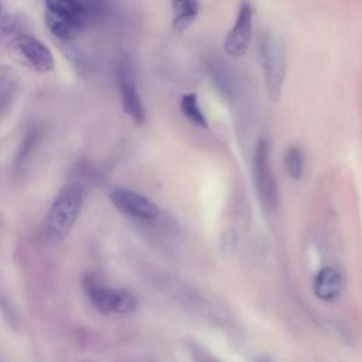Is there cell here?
I'll return each mask as SVG.
<instances>
[{"label": "cell", "mask_w": 362, "mask_h": 362, "mask_svg": "<svg viewBox=\"0 0 362 362\" xmlns=\"http://www.w3.org/2000/svg\"><path fill=\"white\" fill-rule=\"evenodd\" d=\"M173 28L182 31L195 20L199 13L198 0H173Z\"/></svg>", "instance_id": "7c38bea8"}, {"label": "cell", "mask_w": 362, "mask_h": 362, "mask_svg": "<svg viewBox=\"0 0 362 362\" xmlns=\"http://www.w3.org/2000/svg\"><path fill=\"white\" fill-rule=\"evenodd\" d=\"M35 140H37V132H30V133L27 134L25 140H24L23 144H21V150H20L18 154H17V165H21V164L24 163L25 157L31 153Z\"/></svg>", "instance_id": "e0dca14e"}, {"label": "cell", "mask_w": 362, "mask_h": 362, "mask_svg": "<svg viewBox=\"0 0 362 362\" xmlns=\"http://www.w3.org/2000/svg\"><path fill=\"white\" fill-rule=\"evenodd\" d=\"M180 109L182 112V115L195 126L206 129L208 123L206 119L199 107V103L197 100V95L195 93H184L181 96L180 100Z\"/></svg>", "instance_id": "5bb4252c"}, {"label": "cell", "mask_w": 362, "mask_h": 362, "mask_svg": "<svg viewBox=\"0 0 362 362\" xmlns=\"http://www.w3.org/2000/svg\"><path fill=\"white\" fill-rule=\"evenodd\" d=\"M260 65L264 78V86L269 98L276 102L280 98L283 82L286 78V45L284 42L272 34H266L260 41L259 48Z\"/></svg>", "instance_id": "7a4b0ae2"}, {"label": "cell", "mask_w": 362, "mask_h": 362, "mask_svg": "<svg viewBox=\"0 0 362 362\" xmlns=\"http://www.w3.org/2000/svg\"><path fill=\"white\" fill-rule=\"evenodd\" d=\"M116 79H117L123 110L126 112L127 116L132 117V120L136 124H143L146 120V110L137 90L134 66L129 58L124 57L117 62Z\"/></svg>", "instance_id": "277c9868"}, {"label": "cell", "mask_w": 362, "mask_h": 362, "mask_svg": "<svg viewBox=\"0 0 362 362\" xmlns=\"http://www.w3.org/2000/svg\"><path fill=\"white\" fill-rule=\"evenodd\" d=\"M82 204L83 189L81 185L68 184L61 188L42 223V235L49 243H58L68 236L79 216Z\"/></svg>", "instance_id": "6da1fadb"}, {"label": "cell", "mask_w": 362, "mask_h": 362, "mask_svg": "<svg viewBox=\"0 0 362 362\" xmlns=\"http://www.w3.org/2000/svg\"><path fill=\"white\" fill-rule=\"evenodd\" d=\"M284 168L287 174L294 180H298L303 175L304 156L300 147L291 146L290 148H287L284 154Z\"/></svg>", "instance_id": "9a60e30c"}, {"label": "cell", "mask_w": 362, "mask_h": 362, "mask_svg": "<svg viewBox=\"0 0 362 362\" xmlns=\"http://www.w3.org/2000/svg\"><path fill=\"white\" fill-rule=\"evenodd\" d=\"M252 18H253L252 6L249 1H243L239 6L235 24L229 30L223 41V49L228 55L233 58H239L246 54L252 41Z\"/></svg>", "instance_id": "ba28073f"}, {"label": "cell", "mask_w": 362, "mask_h": 362, "mask_svg": "<svg viewBox=\"0 0 362 362\" xmlns=\"http://www.w3.org/2000/svg\"><path fill=\"white\" fill-rule=\"evenodd\" d=\"M342 288V279L334 267H324L318 272L314 280V293L318 298L334 300Z\"/></svg>", "instance_id": "30bf717a"}, {"label": "cell", "mask_w": 362, "mask_h": 362, "mask_svg": "<svg viewBox=\"0 0 362 362\" xmlns=\"http://www.w3.org/2000/svg\"><path fill=\"white\" fill-rule=\"evenodd\" d=\"M253 181L262 205L273 211L279 204V188L270 165V147L266 140H259L253 156Z\"/></svg>", "instance_id": "3957f363"}, {"label": "cell", "mask_w": 362, "mask_h": 362, "mask_svg": "<svg viewBox=\"0 0 362 362\" xmlns=\"http://www.w3.org/2000/svg\"><path fill=\"white\" fill-rule=\"evenodd\" d=\"M110 201L122 214L133 219L156 221L160 216V208L153 201L132 189H113L110 192Z\"/></svg>", "instance_id": "52a82bcc"}, {"label": "cell", "mask_w": 362, "mask_h": 362, "mask_svg": "<svg viewBox=\"0 0 362 362\" xmlns=\"http://www.w3.org/2000/svg\"><path fill=\"white\" fill-rule=\"evenodd\" d=\"M47 11L71 20L81 28L90 20V10L79 0H44Z\"/></svg>", "instance_id": "9c48e42d"}, {"label": "cell", "mask_w": 362, "mask_h": 362, "mask_svg": "<svg viewBox=\"0 0 362 362\" xmlns=\"http://www.w3.org/2000/svg\"><path fill=\"white\" fill-rule=\"evenodd\" d=\"M18 90V75L8 65H0V117L11 107Z\"/></svg>", "instance_id": "8fae6325"}, {"label": "cell", "mask_w": 362, "mask_h": 362, "mask_svg": "<svg viewBox=\"0 0 362 362\" xmlns=\"http://www.w3.org/2000/svg\"><path fill=\"white\" fill-rule=\"evenodd\" d=\"M10 47L24 61L25 65L40 74H47L55 66L54 57L48 47H45L40 40L30 34H16L11 38Z\"/></svg>", "instance_id": "8992f818"}, {"label": "cell", "mask_w": 362, "mask_h": 362, "mask_svg": "<svg viewBox=\"0 0 362 362\" xmlns=\"http://www.w3.org/2000/svg\"><path fill=\"white\" fill-rule=\"evenodd\" d=\"M85 293L93 307L106 314H129L136 310V297L120 288H109L93 283L92 280L85 283Z\"/></svg>", "instance_id": "5b68a950"}, {"label": "cell", "mask_w": 362, "mask_h": 362, "mask_svg": "<svg viewBox=\"0 0 362 362\" xmlns=\"http://www.w3.org/2000/svg\"><path fill=\"white\" fill-rule=\"evenodd\" d=\"M211 76L212 81L215 83V86L219 89V92H222L225 96H229L232 93V81H230V75L228 72V69L221 64L212 66L211 69Z\"/></svg>", "instance_id": "2e32d148"}, {"label": "cell", "mask_w": 362, "mask_h": 362, "mask_svg": "<svg viewBox=\"0 0 362 362\" xmlns=\"http://www.w3.org/2000/svg\"><path fill=\"white\" fill-rule=\"evenodd\" d=\"M255 362H274L272 358H269V356H266V355H260V356H257L256 359H255Z\"/></svg>", "instance_id": "ac0fdd59"}, {"label": "cell", "mask_w": 362, "mask_h": 362, "mask_svg": "<svg viewBox=\"0 0 362 362\" xmlns=\"http://www.w3.org/2000/svg\"><path fill=\"white\" fill-rule=\"evenodd\" d=\"M45 25L54 37H57L59 40H65V41L74 38L81 30V27L76 25L75 23H72L71 20L57 16L51 11L45 13Z\"/></svg>", "instance_id": "4fadbf2b"}]
</instances>
